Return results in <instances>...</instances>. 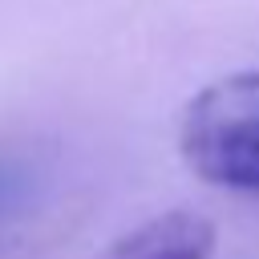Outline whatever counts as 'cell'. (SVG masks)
<instances>
[{
  "mask_svg": "<svg viewBox=\"0 0 259 259\" xmlns=\"http://www.w3.org/2000/svg\"><path fill=\"white\" fill-rule=\"evenodd\" d=\"M219 231L194 210H166L105 243L97 259H210Z\"/></svg>",
  "mask_w": 259,
  "mask_h": 259,
  "instance_id": "2",
  "label": "cell"
},
{
  "mask_svg": "<svg viewBox=\"0 0 259 259\" xmlns=\"http://www.w3.org/2000/svg\"><path fill=\"white\" fill-rule=\"evenodd\" d=\"M186 166L223 190H259V69L194 93L178 121Z\"/></svg>",
  "mask_w": 259,
  "mask_h": 259,
  "instance_id": "1",
  "label": "cell"
}]
</instances>
